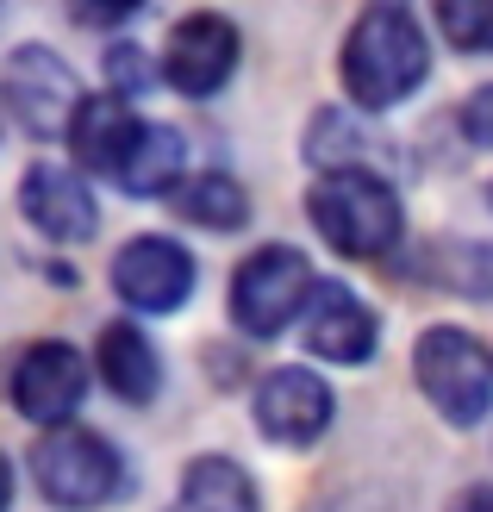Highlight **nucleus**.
I'll list each match as a JSON object with an SVG mask.
<instances>
[{"label":"nucleus","mask_w":493,"mask_h":512,"mask_svg":"<svg viewBox=\"0 0 493 512\" xmlns=\"http://www.w3.org/2000/svg\"><path fill=\"white\" fill-rule=\"evenodd\" d=\"M181 213H188L194 225H206V232H238V225H250V194L238 175L225 169H200L188 188H181Z\"/></svg>","instance_id":"obj_17"},{"label":"nucleus","mask_w":493,"mask_h":512,"mask_svg":"<svg viewBox=\"0 0 493 512\" xmlns=\"http://www.w3.org/2000/svg\"><path fill=\"white\" fill-rule=\"evenodd\" d=\"M157 75H163V63H150L138 44H113L107 50V94H119V100H132V94H150L157 88Z\"/></svg>","instance_id":"obj_21"},{"label":"nucleus","mask_w":493,"mask_h":512,"mask_svg":"<svg viewBox=\"0 0 493 512\" xmlns=\"http://www.w3.org/2000/svg\"><path fill=\"white\" fill-rule=\"evenodd\" d=\"M319 275L306 263V250L294 244H263L256 256H244L238 275H231V319H238L244 338H281L313 300Z\"/></svg>","instance_id":"obj_5"},{"label":"nucleus","mask_w":493,"mask_h":512,"mask_svg":"<svg viewBox=\"0 0 493 512\" xmlns=\"http://www.w3.org/2000/svg\"><path fill=\"white\" fill-rule=\"evenodd\" d=\"M138 13H144V0H125V7H88V0H82V7H69L75 25H125V19H138Z\"/></svg>","instance_id":"obj_23"},{"label":"nucleus","mask_w":493,"mask_h":512,"mask_svg":"<svg viewBox=\"0 0 493 512\" xmlns=\"http://www.w3.org/2000/svg\"><path fill=\"white\" fill-rule=\"evenodd\" d=\"M238 57H244V38L225 13H188L169 32V50H163V82L181 88L188 100H206L219 94L231 75H238Z\"/></svg>","instance_id":"obj_9"},{"label":"nucleus","mask_w":493,"mask_h":512,"mask_svg":"<svg viewBox=\"0 0 493 512\" xmlns=\"http://www.w3.org/2000/svg\"><path fill=\"white\" fill-rule=\"evenodd\" d=\"M138 125L144 119L125 107L119 94H94L88 107L75 113V125H69V157H75V169H82V175H113V182H119L125 157H132Z\"/></svg>","instance_id":"obj_14"},{"label":"nucleus","mask_w":493,"mask_h":512,"mask_svg":"<svg viewBox=\"0 0 493 512\" xmlns=\"http://www.w3.org/2000/svg\"><path fill=\"white\" fill-rule=\"evenodd\" d=\"M113 294L132 313H175L194 294V256L163 232H144L113 256Z\"/></svg>","instance_id":"obj_10"},{"label":"nucleus","mask_w":493,"mask_h":512,"mask_svg":"<svg viewBox=\"0 0 493 512\" xmlns=\"http://www.w3.org/2000/svg\"><path fill=\"white\" fill-rule=\"evenodd\" d=\"M456 125H462V138H469L475 150H493V82H481L469 100H462Z\"/></svg>","instance_id":"obj_22"},{"label":"nucleus","mask_w":493,"mask_h":512,"mask_svg":"<svg viewBox=\"0 0 493 512\" xmlns=\"http://www.w3.org/2000/svg\"><path fill=\"white\" fill-rule=\"evenodd\" d=\"M256 425H263V438L281 444V450H313L325 431H331V413H337V394L331 381L313 375V369H269L263 381H256Z\"/></svg>","instance_id":"obj_7"},{"label":"nucleus","mask_w":493,"mask_h":512,"mask_svg":"<svg viewBox=\"0 0 493 512\" xmlns=\"http://www.w3.org/2000/svg\"><path fill=\"white\" fill-rule=\"evenodd\" d=\"M181 512H263V500L231 456H194L181 469Z\"/></svg>","instance_id":"obj_16"},{"label":"nucleus","mask_w":493,"mask_h":512,"mask_svg":"<svg viewBox=\"0 0 493 512\" xmlns=\"http://www.w3.org/2000/svg\"><path fill=\"white\" fill-rule=\"evenodd\" d=\"M487 200H493V188H487Z\"/></svg>","instance_id":"obj_25"},{"label":"nucleus","mask_w":493,"mask_h":512,"mask_svg":"<svg viewBox=\"0 0 493 512\" xmlns=\"http://www.w3.org/2000/svg\"><path fill=\"white\" fill-rule=\"evenodd\" d=\"M369 132H362V119H350V113H337V107H325L319 119H313V132H306V157H313V169L319 175H344V169H369L362 157H369Z\"/></svg>","instance_id":"obj_18"},{"label":"nucleus","mask_w":493,"mask_h":512,"mask_svg":"<svg viewBox=\"0 0 493 512\" xmlns=\"http://www.w3.org/2000/svg\"><path fill=\"white\" fill-rule=\"evenodd\" d=\"M437 25H444L450 50H462V57H487L493 50V0H444Z\"/></svg>","instance_id":"obj_19"},{"label":"nucleus","mask_w":493,"mask_h":512,"mask_svg":"<svg viewBox=\"0 0 493 512\" xmlns=\"http://www.w3.org/2000/svg\"><path fill=\"white\" fill-rule=\"evenodd\" d=\"M181 175H188V144H181V132L163 119H144L138 138H132V157L119 169V188L132 200H157V194H175Z\"/></svg>","instance_id":"obj_15"},{"label":"nucleus","mask_w":493,"mask_h":512,"mask_svg":"<svg viewBox=\"0 0 493 512\" xmlns=\"http://www.w3.org/2000/svg\"><path fill=\"white\" fill-rule=\"evenodd\" d=\"M32 475H38V494L63 512H94V506H113L125 494V456L113 438L82 425H63V431H44L32 444Z\"/></svg>","instance_id":"obj_3"},{"label":"nucleus","mask_w":493,"mask_h":512,"mask_svg":"<svg viewBox=\"0 0 493 512\" xmlns=\"http://www.w3.org/2000/svg\"><path fill=\"white\" fill-rule=\"evenodd\" d=\"M0 94H7L13 125L32 132V138H69L75 113L88 107L82 88H75V75H69V63L57 50H44V44H19L13 50L7 69H0Z\"/></svg>","instance_id":"obj_6"},{"label":"nucleus","mask_w":493,"mask_h":512,"mask_svg":"<svg viewBox=\"0 0 493 512\" xmlns=\"http://www.w3.org/2000/svg\"><path fill=\"white\" fill-rule=\"evenodd\" d=\"M412 375H419V394L437 406V419L481 425L493 413V356L462 325L419 331V344H412Z\"/></svg>","instance_id":"obj_4"},{"label":"nucleus","mask_w":493,"mask_h":512,"mask_svg":"<svg viewBox=\"0 0 493 512\" xmlns=\"http://www.w3.org/2000/svg\"><path fill=\"white\" fill-rule=\"evenodd\" d=\"M94 369L107 381V394H119L125 406H150L163 394V356L150 344V331H138L132 319H113L94 344Z\"/></svg>","instance_id":"obj_13"},{"label":"nucleus","mask_w":493,"mask_h":512,"mask_svg":"<svg viewBox=\"0 0 493 512\" xmlns=\"http://www.w3.org/2000/svg\"><path fill=\"white\" fill-rule=\"evenodd\" d=\"M344 94L362 113H387L412 100L431 75V44L412 7H362L344 38Z\"/></svg>","instance_id":"obj_1"},{"label":"nucleus","mask_w":493,"mask_h":512,"mask_svg":"<svg viewBox=\"0 0 493 512\" xmlns=\"http://www.w3.org/2000/svg\"><path fill=\"white\" fill-rule=\"evenodd\" d=\"M300 344L319 356V363H369L375 344H381V319H375V306L350 294L344 281H319L313 300H306V313H300Z\"/></svg>","instance_id":"obj_11"},{"label":"nucleus","mask_w":493,"mask_h":512,"mask_svg":"<svg viewBox=\"0 0 493 512\" xmlns=\"http://www.w3.org/2000/svg\"><path fill=\"white\" fill-rule=\"evenodd\" d=\"M319 238L350 256V263H375L406 238V200L381 169H344V175H319L306 194Z\"/></svg>","instance_id":"obj_2"},{"label":"nucleus","mask_w":493,"mask_h":512,"mask_svg":"<svg viewBox=\"0 0 493 512\" xmlns=\"http://www.w3.org/2000/svg\"><path fill=\"white\" fill-rule=\"evenodd\" d=\"M456 512H493V488H469L456 500Z\"/></svg>","instance_id":"obj_24"},{"label":"nucleus","mask_w":493,"mask_h":512,"mask_svg":"<svg viewBox=\"0 0 493 512\" xmlns=\"http://www.w3.org/2000/svg\"><path fill=\"white\" fill-rule=\"evenodd\" d=\"M19 213L32 219V232H44L50 244H82L94 238L100 207H94V188L75 163H32L19 182Z\"/></svg>","instance_id":"obj_12"},{"label":"nucleus","mask_w":493,"mask_h":512,"mask_svg":"<svg viewBox=\"0 0 493 512\" xmlns=\"http://www.w3.org/2000/svg\"><path fill=\"white\" fill-rule=\"evenodd\" d=\"M175 512H181V506H175Z\"/></svg>","instance_id":"obj_26"},{"label":"nucleus","mask_w":493,"mask_h":512,"mask_svg":"<svg viewBox=\"0 0 493 512\" xmlns=\"http://www.w3.org/2000/svg\"><path fill=\"white\" fill-rule=\"evenodd\" d=\"M82 394H88V356L75 344L38 338V344L19 350V363H13V406L32 425L63 431L75 419V406H82Z\"/></svg>","instance_id":"obj_8"},{"label":"nucleus","mask_w":493,"mask_h":512,"mask_svg":"<svg viewBox=\"0 0 493 512\" xmlns=\"http://www.w3.org/2000/svg\"><path fill=\"white\" fill-rule=\"evenodd\" d=\"M431 263L444 269L437 281H450V288H462V294L493 300V244H437Z\"/></svg>","instance_id":"obj_20"}]
</instances>
